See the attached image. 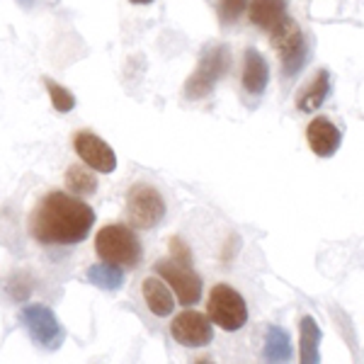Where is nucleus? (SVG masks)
Segmentation results:
<instances>
[{"instance_id":"nucleus-1","label":"nucleus","mask_w":364,"mask_h":364,"mask_svg":"<svg viewBox=\"0 0 364 364\" xmlns=\"http://www.w3.org/2000/svg\"><path fill=\"white\" fill-rule=\"evenodd\" d=\"M95 211L83 199L66 192H49L29 216V233L42 245H75L87 238Z\"/></svg>"},{"instance_id":"nucleus-2","label":"nucleus","mask_w":364,"mask_h":364,"mask_svg":"<svg viewBox=\"0 0 364 364\" xmlns=\"http://www.w3.org/2000/svg\"><path fill=\"white\" fill-rule=\"evenodd\" d=\"M269 42L277 51L282 61V73L284 78H296L309 61V44L304 39V32L296 20L284 15L282 20L269 29Z\"/></svg>"},{"instance_id":"nucleus-3","label":"nucleus","mask_w":364,"mask_h":364,"mask_svg":"<svg viewBox=\"0 0 364 364\" xmlns=\"http://www.w3.org/2000/svg\"><path fill=\"white\" fill-rule=\"evenodd\" d=\"M95 252L105 262H114L119 267H136L144 255L136 233L124 224H107L95 236Z\"/></svg>"},{"instance_id":"nucleus-4","label":"nucleus","mask_w":364,"mask_h":364,"mask_svg":"<svg viewBox=\"0 0 364 364\" xmlns=\"http://www.w3.org/2000/svg\"><path fill=\"white\" fill-rule=\"evenodd\" d=\"M231 66V51L226 44H209L202 51L197 63V70L187 78L185 83V95L190 100H202L207 97L214 85L228 73Z\"/></svg>"},{"instance_id":"nucleus-5","label":"nucleus","mask_w":364,"mask_h":364,"mask_svg":"<svg viewBox=\"0 0 364 364\" xmlns=\"http://www.w3.org/2000/svg\"><path fill=\"white\" fill-rule=\"evenodd\" d=\"M207 316L221 331L236 333L248 323V306H245V299L233 287L214 284L207 301Z\"/></svg>"},{"instance_id":"nucleus-6","label":"nucleus","mask_w":364,"mask_h":364,"mask_svg":"<svg viewBox=\"0 0 364 364\" xmlns=\"http://www.w3.org/2000/svg\"><path fill=\"white\" fill-rule=\"evenodd\" d=\"M127 219L134 228L151 231L166 219V202L154 185L136 182L127 192Z\"/></svg>"},{"instance_id":"nucleus-7","label":"nucleus","mask_w":364,"mask_h":364,"mask_svg":"<svg viewBox=\"0 0 364 364\" xmlns=\"http://www.w3.org/2000/svg\"><path fill=\"white\" fill-rule=\"evenodd\" d=\"M22 326L27 328V333L39 348L49 352H56L63 345V338H66V331L58 323L56 314L44 304H29V306L22 309Z\"/></svg>"},{"instance_id":"nucleus-8","label":"nucleus","mask_w":364,"mask_h":364,"mask_svg":"<svg viewBox=\"0 0 364 364\" xmlns=\"http://www.w3.org/2000/svg\"><path fill=\"white\" fill-rule=\"evenodd\" d=\"M154 269L158 277H163V282L170 284V289L175 291V296H178L182 306H195L202 299V279L190 267L180 265L175 260H161L156 262Z\"/></svg>"},{"instance_id":"nucleus-9","label":"nucleus","mask_w":364,"mask_h":364,"mask_svg":"<svg viewBox=\"0 0 364 364\" xmlns=\"http://www.w3.org/2000/svg\"><path fill=\"white\" fill-rule=\"evenodd\" d=\"M170 333H173L175 343H180L182 348H207L214 340V328H211L209 316L190 309L175 316Z\"/></svg>"},{"instance_id":"nucleus-10","label":"nucleus","mask_w":364,"mask_h":364,"mask_svg":"<svg viewBox=\"0 0 364 364\" xmlns=\"http://www.w3.org/2000/svg\"><path fill=\"white\" fill-rule=\"evenodd\" d=\"M73 149L87 168L97 170V173H105V175L114 173V168H117L114 151L109 149L107 141H102L100 136H95V134H90V132L75 134Z\"/></svg>"},{"instance_id":"nucleus-11","label":"nucleus","mask_w":364,"mask_h":364,"mask_svg":"<svg viewBox=\"0 0 364 364\" xmlns=\"http://www.w3.org/2000/svg\"><path fill=\"white\" fill-rule=\"evenodd\" d=\"M306 141L309 149L318 158H331L338 154L340 144H343V132L328 117H316L306 127Z\"/></svg>"},{"instance_id":"nucleus-12","label":"nucleus","mask_w":364,"mask_h":364,"mask_svg":"<svg viewBox=\"0 0 364 364\" xmlns=\"http://www.w3.org/2000/svg\"><path fill=\"white\" fill-rule=\"evenodd\" d=\"M269 83V66L267 58L257 49H245L243 54V90L252 97H260Z\"/></svg>"},{"instance_id":"nucleus-13","label":"nucleus","mask_w":364,"mask_h":364,"mask_svg":"<svg viewBox=\"0 0 364 364\" xmlns=\"http://www.w3.org/2000/svg\"><path fill=\"white\" fill-rule=\"evenodd\" d=\"M321 328L316 318L304 316L299 321V362L301 364H318L321 362Z\"/></svg>"},{"instance_id":"nucleus-14","label":"nucleus","mask_w":364,"mask_h":364,"mask_svg":"<svg viewBox=\"0 0 364 364\" xmlns=\"http://www.w3.org/2000/svg\"><path fill=\"white\" fill-rule=\"evenodd\" d=\"M141 291H144L146 306H149V311L154 316H158V318H166V316L173 314L175 299H173V291L168 289L163 279H158V277L144 279V287H141Z\"/></svg>"},{"instance_id":"nucleus-15","label":"nucleus","mask_w":364,"mask_h":364,"mask_svg":"<svg viewBox=\"0 0 364 364\" xmlns=\"http://www.w3.org/2000/svg\"><path fill=\"white\" fill-rule=\"evenodd\" d=\"M328 90H331V73H328L326 68H321L318 73H316V78L299 92V97H296L299 112L311 114V112H316V109H321L328 97Z\"/></svg>"},{"instance_id":"nucleus-16","label":"nucleus","mask_w":364,"mask_h":364,"mask_svg":"<svg viewBox=\"0 0 364 364\" xmlns=\"http://www.w3.org/2000/svg\"><path fill=\"white\" fill-rule=\"evenodd\" d=\"M250 22L260 29H272L287 15V0H250Z\"/></svg>"},{"instance_id":"nucleus-17","label":"nucleus","mask_w":364,"mask_h":364,"mask_svg":"<svg viewBox=\"0 0 364 364\" xmlns=\"http://www.w3.org/2000/svg\"><path fill=\"white\" fill-rule=\"evenodd\" d=\"M291 338L284 328L269 326L265 336V348H262V360L265 362H289L291 360Z\"/></svg>"},{"instance_id":"nucleus-18","label":"nucleus","mask_w":364,"mask_h":364,"mask_svg":"<svg viewBox=\"0 0 364 364\" xmlns=\"http://www.w3.org/2000/svg\"><path fill=\"white\" fill-rule=\"evenodd\" d=\"M87 282L102 291H117L124 287V267L102 260L87 269Z\"/></svg>"},{"instance_id":"nucleus-19","label":"nucleus","mask_w":364,"mask_h":364,"mask_svg":"<svg viewBox=\"0 0 364 364\" xmlns=\"http://www.w3.org/2000/svg\"><path fill=\"white\" fill-rule=\"evenodd\" d=\"M66 187L75 197H90L97 192V178L87 168L75 163L66 170Z\"/></svg>"},{"instance_id":"nucleus-20","label":"nucleus","mask_w":364,"mask_h":364,"mask_svg":"<svg viewBox=\"0 0 364 364\" xmlns=\"http://www.w3.org/2000/svg\"><path fill=\"white\" fill-rule=\"evenodd\" d=\"M46 90H49L51 105H54L56 112H70L75 107V95L63 85L54 83V80H46Z\"/></svg>"},{"instance_id":"nucleus-21","label":"nucleus","mask_w":364,"mask_h":364,"mask_svg":"<svg viewBox=\"0 0 364 364\" xmlns=\"http://www.w3.org/2000/svg\"><path fill=\"white\" fill-rule=\"evenodd\" d=\"M248 8V0H219V20L221 25H233Z\"/></svg>"},{"instance_id":"nucleus-22","label":"nucleus","mask_w":364,"mask_h":364,"mask_svg":"<svg viewBox=\"0 0 364 364\" xmlns=\"http://www.w3.org/2000/svg\"><path fill=\"white\" fill-rule=\"evenodd\" d=\"M170 252H173V260H175V262H180V265H185V267H190V265H192L190 245H187L182 238H178V236L170 238Z\"/></svg>"},{"instance_id":"nucleus-23","label":"nucleus","mask_w":364,"mask_h":364,"mask_svg":"<svg viewBox=\"0 0 364 364\" xmlns=\"http://www.w3.org/2000/svg\"><path fill=\"white\" fill-rule=\"evenodd\" d=\"M134 5H149V3H154V0H132Z\"/></svg>"}]
</instances>
